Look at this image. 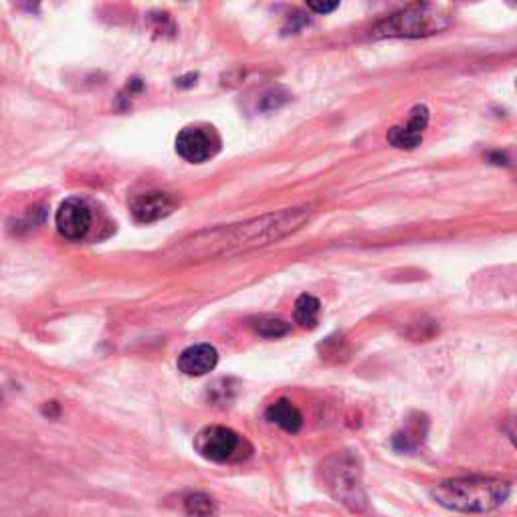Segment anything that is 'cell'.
<instances>
[{"mask_svg": "<svg viewBox=\"0 0 517 517\" xmlns=\"http://www.w3.org/2000/svg\"><path fill=\"white\" fill-rule=\"evenodd\" d=\"M309 215L312 213L307 206H297L241 225L202 231L182 241L178 255L186 259H209L267 247L297 233L309 221Z\"/></svg>", "mask_w": 517, "mask_h": 517, "instance_id": "6da1fadb", "label": "cell"}, {"mask_svg": "<svg viewBox=\"0 0 517 517\" xmlns=\"http://www.w3.org/2000/svg\"><path fill=\"white\" fill-rule=\"evenodd\" d=\"M221 150V138L213 128L188 126L176 136V152L190 164H202L217 156Z\"/></svg>", "mask_w": 517, "mask_h": 517, "instance_id": "8992f818", "label": "cell"}, {"mask_svg": "<svg viewBox=\"0 0 517 517\" xmlns=\"http://www.w3.org/2000/svg\"><path fill=\"white\" fill-rule=\"evenodd\" d=\"M429 126V108L427 106H417L410 114V120L406 126H394L392 130H388V142L394 148L400 150H415L417 146H421L425 130Z\"/></svg>", "mask_w": 517, "mask_h": 517, "instance_id": "9c48e42d", "label": "cell"}, {"mask_svg": "<svg viewBox=\"0 0 517 517\" xmlns=\"http://www.w3.org/2000/svg\"><path fill=\"white\" fill-rule=\"evenodd\" d=\"M184 513L188 517H215L219 513V503L209 493H190L182 501Z\"/></svg>", "mask_w": 517, "mask_h": 517, "instance_id": "5bb4252c", "label": "cell"}, {"mask_svg": "<svg viewBox=\"0 0 517 517\" xmlns=\"http://www.w3.org/2000/svg\"><path fill=\"white\" fill-rule=\"evenodd\" d=\"M320 314H322V303L318 297L314 295H301L295 301V309H293V318L295 324L307 330H314L320 322Z\"/></svg>", "mask_w": 517, "mask_h": 517, "instance_id": "4fadbf2b", "label": "cell"}, {"mask_svg": "<svg viewBox=\"0 0 517 517\" xmlns=\"http://www.w3.org/2000/svg\"><path fill=\"white\" fill-rule=\"evenodd\" d=\"M453 23V17L447 9L437 5H410L382 23H378L372 31V37L376 39H421L437 35L445 29H449Z\"/></svg>", "mask_w": 517, "mask_h": 517, "instance_id": "3957f363", "label": "cell"}, {"mask_svg": "<svg viewBox=\"0 0 517 517\" xmlns=\"http://www.w3.org/2000/svg\"><path fill=\"white\" fill-rule=\"evenodd\" d=\"M219 352L211 344H196L178 356V370L186 376H204L217 368Z\"/></svg>", "mask_w": 517, "mask_h": 517, "instance_id": "30bf717a", "label": "cell"}, {"mask_svg": "<svg viewBox=\"0 0 517 517\" xmlns=\"http://www.w3.org/2000/svg\"><path fill=\"white\" fill-rule=\"evenodd\" d=\"M91 221H93L91 209L83 198H67L59 206L57 217H55L57 231L61 233V237H65L69 241L85 239L91 229Z\"/></svg>", "mask_w": 517, "mask_h": 517, "instance_id": "52a82bcc", "label": "cell"}, {"mask_svg": "<svg viewBox=\"0 0 517 517\" xmlns=\"http://www.w3.org/2000/svg\"><path fill=\"white\" fill-rule=\"evenodd\" d=\"M320 473L324 487L336 501L354 513L366 511L368 495L362 485V463L354 453L342 451L330 455L322 463Z\"/></svg>", "mask_w": 517, "mask_h": 517, "instance_id": "277c9868", "label": "cell"}, {"mask_svg": "<svg viewBox=\"0 0 517 517\" xmlns=\"http://www.w3.org/2000/svg\"><path fill=\"white\" fill-rule=\"evenodd\" d=\"M511 495V481L489 475H469L443 481L431 489V497L445 509L461 513H489Z\"/></svg>", "mask_w": 517, "mask_h": 517, "instance_id": "7a4b0ae2", "label": "cell"}, {"mask_svg": "<svg viewBox=\"0 0 517 517\" xmlns=\"http://www.w3.org/2000/svg\"><path fill=\"white\" fill-rule=\"evenodd\" d=\"M178 206V198L170 192L150 190L136 194L130 202V211L138 223H156L170 217Z\"/></svg>", "mask_w": 517, "mask_h": 517, "instance_id": "ba28073f", "label": "cell"}, {"mask_svg": "<svg viewBox=\"0 0 517 517\" xmlns=\"http://www.w3.org/2000/svg\"><path fill=\"white\" fill-rule=\"evenodd\" d=\"M429 423L423 415H415L406 421V425L392 437V447L400 453H415L427 437Z\"/></svg>", "mask_w": 517, "mask_h": 517, "instance_id": "8fae6325", "label": "cell"}, {"mask_svg": "<svg viewBox=\"0 0 517 517\" xmlns=\"http://www.w3.org/2000/svg\"><path fill=\"white\" fill-rule=\"evenodd\" d=\"M338 7H340L338 3H307V9H312V11L320 13V15L332 13V11H336Z\"/></svg>", "mask_w": 517, "mask_h": 517, "instance_id": "2e32d148", "label": "cell"}, {"mask_svg": "<svg viewBox=\"0 0 517 517\" xmlns=\"http://www.w3.org/2000/svg\"><path fill=\"white\" fill-rule=\"evenodd\" d=\"M196 453L211 463H235L251 455V445L233 429L206 427L194 437Z\"/></svg>", "mask_w": 517, "mask_h": 517, "instance_id": "5b68a950", "label": "cell"}, {"mask_svg": "<svg viewBox=\"0 0 517 517\" xmlns=\"http://www.w3.org/2000/svg\"><path fill=\"white\" fill-rule=\"evenodd\" d=\"M265 419L273 425H277L279 429H283L285 433H299V429L303 427V417L301 412L285 398L273 402L267 410H265Z\"/></svg>", "mask_w": 517, "mask_h": 517, "instance_id": "7c38bea8", "label": "cell"}, {"mask_svg": "<svg viewBox=\"0 0 517 517\" xmlns=\"http://www.w3.org/2000/svg\"><path fill=\"white\" fill-rule=\"evenodd\" d=\"M253 330L263 336V338H281L285 334L291 332V324H287L281 318H273V316H263L259 320L253 322Z\"/></svg>", "mask_w": 517, "mask_h": 517, "instance_id": "9a60e30c", "label": "cell"}]
</instances>
